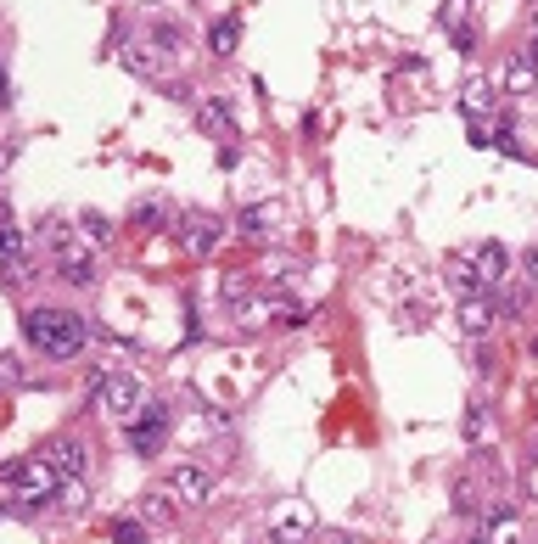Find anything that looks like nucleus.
<instances>
[{
  "instance_id": "32",
  "label": "nucleus",
  "mask_w": 538,
  "mask_h": 544,
  "mask_svg": "<svg viewBox=\"0 0 538 544\" xmlns=\"http://www.w3.org/2000/svg\"><path fill=\"white\" fill-rule=\"evenodd\" d=\"M477 544H488V539H477Z\"/></svg>"
},
{
  "instance_id": "3",
  "label": "nucleus",
  "mask_w": 538,
  "mask_h": 544,
  "mask_svg": "<svg viewBox=\"0 0 538 544\" xmlns=\"http://www.w3.org/2000/svg\"><path fill=\"white\" fill-rule=\"evenodd\" d=\"M0 483L12 488V511H40V505H51L62 494V477L51 460H6Z\"/></svg>"
},
{
  "instance_id": "21",
  "label": "nucleus",
  "mask_w": 538,
  "mask_h": 544,
  "mask_svg": "<svg viewBox=\"0 0 538 544\" xmlns=\"http://www.w3.org/2000/svg\"><path fill=\"white\" fill-rule=\"evenodd\" d=\"M107 533H113V544H152V528H146L141 516H118Z\"/></svg>"
},
{
  "instance_id": "13",
  "label": "nucleus",
  "mask_w": 538,
  "mask_h": 544,
  "mask_svg": "<svg viewBox=\"0 0 538 544\" xmlns=\"http://www.w3.org/2000/svg\"><path fill=\"white\" fill-rule=\"evenodd\" d=\"M454 320H460V331H466V337H482V331H488V326L499 320V303H494V292H477V298H460Z\"/></svg>"
},
{
  "instance_id": "31",
  "label": "nucleus",
  "mask_w": 538,
  "mask_h": 544,
  "mask_svg": "<svg viewBox=\"0 0 538 544\" xmlns=\"http://www.w3.org/2000/svg\"><path fill=\"white\" fill-rule=\"evenodd\" d=\"M527 348H533V359H538V337H533V343H527Z\"/></svg>"
},
{
  "instance_id": "1",
  "label": "nucleus",
  "mask_w": 538,
  "mask_h": 544,
  "mask_svg": "<svg viewBox=\"0 0 538 544\" xmlns=\"http://www.w3.org/2000/svg\"><path fill=\"white\" fill-rule=\"evenodd\" d=\"M23 337L34 343V354L45 359H79L85 354V320L68 309H29L23 315Z\"/></svg>"
},
{
  "instance_id": "5",
  "label": "nucleus",
  "mask_w": 538,
  "mask_h": 544,
  "mask_svg": "<svg viewBox=\"0 0 538 544\" xmlns=\"http://www.w3.org/2000/svg\"><path fill=\"white\" fill-rule=\"evenodd\" d=\"M163 494H169L174 505H185V511H197V505L213 500V472L208 466H197V460H185V466H174L169 477H163Z\"/></svg>"
},
{
  "instance_id": "8",
  "label": "nucleus",
  "mask_w": 538,
  "mask_h": 544,
  "mask_svg": "<svg viewBox=\"0 0 538 544\" xmlns=\"http://www.w3.org/2000/svg\"><path fill=\"white\" fill-rule=\"evenodd\" d=\"M124 427H129V449H135V455H157L163 438H169V410H163V404H141V416L124 421Z\"/></svg>"
},
{
  "instance_id": "12",
  "label": "nucleus",
  "mask_w": 538,
  "mask_h": 544,
  "mask_svg": "<svg viewBox=\"0 0 538 544\" xmlns=\"http://www.w3.org/2000/svg\"><path fill=\"white\" fill-rule=\"evenodd\" d=\"M45 460L57 466V477H62V483H79V477L90 472V449L79 444V438H57V444L45 449Z\"/></svg>"
},
{
  "instance_id": "2",
  "label": "nucleus",
  "mask_w": 538,
  "mask_h": 544,
  "mask_svg": "<svg viewBox=\"0 0 538 544\" xmlns=\"http://www.w3.org/2000/svg\"><path fill=\"white\" fill-rule=\"evenodd\" d=\"M40 242H45V253H51V270H57L68 287H96V253H90V242L79 230H68L62 219H45Z\"/></svg>"
},
{
  "instance_id": "24",
  "label": "nucleus",
  "mask_w": 538,
  "mask_h": 544,
  "mask_svg": "<svg viewBox=\"0 0 538 544\" xmlns=\"http://www.w3.org/2000/svg\"><path fill=\"white\" fill-rule=\"evenodd\" d=\"M29 376H23V365H17L12 354H0V387H23Z\"/></svg>"
},
{
  "instance_id": "22",
  "label": "nucleus",
  "mask_w": 538,
  "mask_h": 544,
  "mask_svg": "<svg viewBox=\"0 0 538 544\" xmlns=\"http://www.w3.org/2000/svg\"><path fill=\"white\" fill-rule=\"evenodd\" d=\"M269 219H275L269 208H241L236 230H241V236H269Z\"/></svg>"
},
{
  "instance_id": "15",
  "label": "nucleus",
  "mask_w": 538,
  "mask_h": 544,
  "mask_svg": "<svg viewBox=\"0 0 538 544\" xmlns=\"http://www.w3.org/2000/svg\"><path fill=\"white\" fill-rule=\"evenodd\" d=\"M443 29L454 34V51H471V0H443Z\"/></svg>"
},
{
  "instance_id": "17",
  "label": "nucleus",
  "mask_w": 538,
  "mask_h": 544,
  "mask_svg": "<svg viewBox=\"0 0 538 544\" xmlns=\"http://www.w3.org/2000/svg\"><path fill=\"white\" fill-rule=\"evenodd\" d=\"M460 107H466L471 118H482L488 107H494V79H482V73H471L466 85H460Z\"/></svg>"
},
{
  "instance_id": "6",
  "label": "nucleus",
  "mask_w": 538,
  "mask_h": 544,
  "mask_svg": "<svg viewBox=\"0 0 538 544\" xmlns=\"http://www.w3.org/2000/svg\"><path fill=\"white\" fill-rule=\"evenodd\" d=\"M174 236H180L185 258H208L213 247L225 242V219L219 214H185L180 225H174Z\"/></svg>"
},
{
  "instance_id": "11",
  "label": "nucleus",
  "mask_w": 538,
  "mask_h": 544,
  "mask_svg": "<svg viewBox=\"0 0 538 544\" xmlns=\"http://www.w3.org/2000/svg\"><path fill=\"white\" fill-rule=\"evenodd\" d=\"M533 85H538V57L522 45V51H510L505 68H499V90H505V96H533Z\"/></svg>"
},
{
  "instance_id": "20",
  "label": "nucleus",
  "mask_w": 538,
  "mask_h": 544,
  "mask_svg": "<svg viewBox=\"0 0 538 544\" xmlns=\"http://www.w3.org/2000/svg\"><path fill=\"white\" fill-rule=\"evenodd\" d=\"M146 522V528H152V522H169L174 516V500L169 494H163V488H152V494H141V511H135Z\"/></svg>"
},
{
  "instance_id": "7",
  "label": "nucleus",
  "mask_w": 538,
  "mask_h": 544,
  "mask_svg": "<svg viewBox=\"0 0 538 544\" xmlns=\"http://www.w3.org/2000/svg\"><path fill=\"white\" fill-rule=\"evenodd\" d=\"M0 281H12V287H29L34 281V258L23 247V230L6 225V219H0Z\"/></svg>"
},
{
  "instance_id": "9",
  "label": "nucleus",
  "mask_w": 538,
  "mask_h": 544,
  "mask_svg": "<svg viewBox=\"0 0 538 544\" xmlns=\"http://www.w3.org/2000/svg\"><path fill=\"white\" fill-rule=\"evenodd\" d=\"M460 258L471 264V275H477L482 287L494 292V287H505V275H510V253L499 242H477V247H460Z\"/></svg>"
},
{
  "instance_id": "10",
  "label": "nucleus",
  "mask_w": 538,
  "mask_h": 544,
  "mask_svg": "<svg viewBox=\"0 0 538 544\" xmlns=\"http://www.w3.org/2000/svg\"><path fill=\"white\" fill-rule=\"evenodd\" d=\"M269 539L275 544H309L314 539L309 505H281V511H269Z\"/></svg>"
},
{
  "instance_id": "4",
  "label": "nucleus",
  "mask_w": 538,
  "mask_h": 544,
  "mask_svg": "<svg viewBox=\"0 0 538 544\" xmlns=\"http://www.w3.org/2000/svg\"><path fill=\"white\" fill-rule=\"evenodd\" d=\"M90 393H96V410H107L113 421L141 416V382L129 371H96L90 376Z\"/></svg>"
},
{
  "instance_id": "26",
  "label": "nucleus",
  "mask_w": 538,
  "mask_h": 544,
  "mask_svg": "<svg viewBox=\"0 0 538 544\" xmlns=\"http://www.w3.org/2000/svg\"><path fill=\"white\" fill-rule=\"evenodd\" d=\"M522 270H527V281L538 287V247H527V253H522Z\"/></svg>"
},
{
  "instance_id": "25",
  "label": "nucleus",
  "mask_w": 538,
  "mask_h": 544,
  "mask_svg": "<svg viewBox=\"0 0 538 544\" xmlns=\"http://www.w3.org/2000/svg\"><path fill=\"white\" fill-rule=\"evenodd\" d=\"M482 427H488V416H482V404H471V416H466V438L471 444L482 438Z\"/></svg>"
},
{
  "instance_id": "23",
  "label": "nucleus",
  "mask_w": 538,
  "mask_h": 544,
  "mask_svg": "<svg viewBox=\"0 0 538 544\" xmlns=\"http://www.w3.org/2000/svg\"><path fill=\"white\" fill-rule=\"evenodd\" d=\"M129 219H135V225H146V230H157V225H163V202H135V208H129Z\"/></svg>"
},
{
  "instance_id": "18",
  "label": "nucleus",
  "mask_w": 538,
  "mask_h": 544,
  "mask_svg": "<svg viewBox=\"0 0 538 544\" xmlns=\"http://www.w3.org/2000/svg\"><path fill=\"white\" fill-rule=\"evenodd\" d=\"M236 45H241V17H219V23L208 29V51L213 57H230Z\"/></svg>"
},
{
  "instance_id": "29",
  "label": "nucleus",
  "mask_w": 538,
  "mask_h": 544,
  "mask_svg": "<svg viewBox=\"0 0 538 544\" xmlns=\"http://www.w3.org/2000/svg\"><path fill=\"white\" fill-rule=\"evenodd\" d=\"M309 544H354L348 533H320V539H309Z\"/></svg>"
},
{
  "instance_id": "30",
  "label": "nucleus",
  "mask_w": 538,
  "mask_h": 544,
  "mask_svg": "<svg viewBox=\"0 0 538 544\" xmlns=\"http://www.w3.org/2000/svg\"><path fill=\"white\" fill-rule=\"evenodd\" d=\"M527 51H533V57H538V12H533V45H527Z\"/></svg>"
},
{
  "instance_id": "19",
  "label": "nucleus",
  "mask_w": 538,
  "mask_h": 544,
  "mask_svg": "<svg viewBox=\"0 0 538 544\" xmlns=\"http://www.w3.org/2000/svg\"><path fill=\"white\" fill-rule=\"evenodd\" d=\"M79 236H85L90 247H107V242H113V219L90 208V214H79Z\"/></svg>"
},
{
  "instance_id": "14",
  "label": "nucleus",
  "mask_w": 538,
  "mask_h": 544,
  "mask_svg": "<svg viewBox=\"0 0 538 544\" xmlns=\"http://www.w3.org/2000/svg\"><path fill=\"white\" fill-rule=\"evenodd\" d=\"M197 129H208V135H236V113H230V96H202L197 101Z\"/></svg>"
},
{
  "instance_id": "16",
  "label": "nucleus",
  "mask_w": 538,
  "mask_h": 544,
  "mask_svg": "<svg viewBox=\"0 0 538 544\" xmlns=\"http://www.w3.org/2000/svg\"><path fill=\"white\" fill-rule=\"evenodd\" d=\"M488 544H510L516 539V505L505 500V494H494V505H488V533H482Z\"/></svg>"
},
{
  "instance_id": "27",
  "label": "nucleus",
  "mask_w": 538,
  "mask_h": 544,
  "mask_svg": "<svg viewBox=\"0 0 538 544\" xmlns=\"http://www.w3.org/2000/svg\"><path fill=\"white\" fill-rule=\"evenodd\" d=\"M12 158H17V141H0V174L12 169Z\"/></svg>"
},
{
  "instance_id": "28",
  "label": "nucleus",
  "mask_w": 538,
  "mask_h": 544,
  "mask_svg": "<svg viewBox=\"0 0 538 544\" xmlns=\"http://www.w3.org/2000/svg\"><path fill=\"white\" fill-rule=\"evenodd\" d=\"M12 101V73H6V62H0V107Z\"/></svg>"
}]
</instances>
